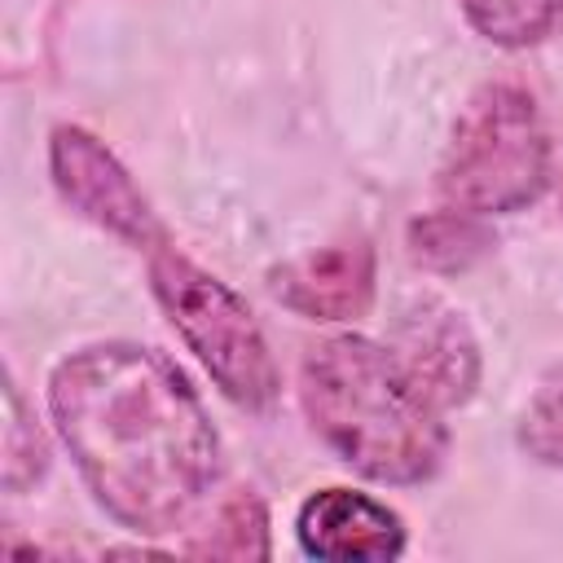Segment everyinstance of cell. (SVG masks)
<instances>
[{"label":"cell","instance_id":"6da1fadb","mask_svg":"<svg viewBox=\"0 0 563 563\" xmlns=\"http://www.w3.org/2000/svg\"><path fill=\"white\" fill-rule=\"evenodd\" d=\"M48 409L97 506L128 532H172L216 488L211 418L154 347L97 343L66 356L48 378Z\"/></svg>","mask_w":563,"mask_h":563},{"label":"cell","instance_id":"7a4b0ae2","mask_svg":"<svg viewBox=\"0 0 563 563\" xmlns=\"http://www.w3.org/2000/svg\"><path fill=\"white\" fill-rule=\"evenodd\" d=\"M299 400L312 431L365 479L418 484L444 457L440 409L374 339L334 334L317 343L299 369Z\"/></svg>","mask_w":563,"mask_h":563},{"label":"cell","instance_id":"3957f363","mask_svg":"<svg viewBox=\"0 0 563 563\" xmlns=\"http://www.w3.org/2000/svg\"><path fill=\"white\" fill-rule=\"evenodd\" d=\"M550 180V136L537 101L515 84L479 88L444 150L440 194L471 216H506L541 198Z\"/></svg>","mask_w":563,"mask_h":563},{"label":"cell","instance_id":"277c9868","mask_svg":"<svg viewBox=\"0 0 563 563\" xmlns=\"http://www.w3.org/2000/svg\"><path fill=\"white\" fill-rule=\"evenodd\" d=\"M150 282L172 325L207 365L216 387L242 409H268L277 400V365L251 308L224 282H216L172 246L150 251Z\"/></svg>","mask_w":563,"mask_h":563},{"label":"cell","instance_id":"5b68a950","mask_svg":"<svg viewBox=\"0 0 563 563\" xmlns=\"http://www.w3.org/2000/svg\"><path fill=\"white\" fill-rule=\"evenodd\" d=\"M48 167L57 194L88 216L92 224L110 229L114 238L132 246H163V229L145 202V194L132 185L123 163L84 128H57L48 141Z\"/></svg>","mask_w":563,"mask_h":563},{"label":"cell","instance_id":"8992f818","mask_svg":"<svg viewBox=\"0 0 563 563\" xmlns=\"http://www.w3.org/2000/svg\"><path fill=\"white\" fill-rule=\"evenodd\" d=\"M391 356L440 413L471 400L479 383V347L462 312H453L440 299H413L400 312L391 334Z\"/></svg>","mask_w":563,"mask_h":563},{"label":"cell","instance_id":"52a82bcc","mask_svg":"<svg viewBox=\"0 0 563 563\" xmlns=\"http://www.w3.org/2000/svg\"><path fill=\"white\" fill-rule=\"evenodd\" d=\"M273 295L312 321H356L374 299V251L365 242H339L290 260L268 273Z\"/></svg>","mask_w":563,"mask_h":563},{"label":"cell","instance_id":"ba28073f","mask_svg":"<svg viewBox=\"0 0 563 563\" xmlns=\"http://www.w3.org/2000/svg\"><path fill=\"white\" fill-rule=\"evenodd\" d=\"M299 545L312 559H396L405 528L396 510L352 488H321L299 506Z\"/></svg>","mask_w":563,"mask_h":563},{"label":"cell","instance_id":"9c48e42d","mask_svg":"<svg viewBox=\"0 0 563 563\" xmlns=\"http://www.w3.org/2000/svg\"><path fill=\"white\" fill-rule=\"evenodd\" d=\"M488 246H493V238L479 224V216L457 211V207L422 216L409 224V255L427 268H440V273H457V268L475 264Z\"/></svg>","mask_w":563,"mask_h":563},{"label":"cell","instance_id":"30bf717a","mask_svg":"<svg viewBox=\"0 0 563 563\" xmlns=\"http://www.w3.org/2000/svg\"><path fill=\"white\" fill-rule=\"evenodd\" d=\"M479 35L506 48H528L563 26V0H462Z\"/></svg>","mask_w":563,"mask_h":563},{"label":"cell","instance_id":"8fae6325","mask_svg":"<svg viewBox=\"0 0 563 563\" xmlns=\"http://www.w3.org/2000/svg\"><path fill=\"white\" fill-rule=\"evenodd\" d=\"M519 444L537 462L563 466V365L550 369L541 378V387L532 391V400L519 418Z\"/></svg>","mask_w":563,"mask_h":563},{"label":"cell","instance_id":"7c38bea8","mask_svg":"<svg viewBox=\"0 0 563 563\" xmlns=\"http://www.w3.org/2000/svg\"><path fill=\"white\" fill-rule=\"evenodd\" d=\"M194 554H233V559H264L268 541H264V510L255 497L238 493L233 501H224V510L211 523V537L194 545Z\"/></svg>","mask_w":563,"mask_h":563},{"label":"cell","instance_id":"4fadbf2b","mask_svg":"<svg viewBox=\"0 0 563 563\" xmlns=\"http://www.w3.org/2000/svg\"><path fill=\"white\" fill-rule=\"evenodd\" d=\"M4 409H9V422H4V488L22 493L44 471V440H40L35 422L26 418V405H22L13 383L4 387Z\"/></svg>","mask_w":563,"mask_h":563}]
</instances>
